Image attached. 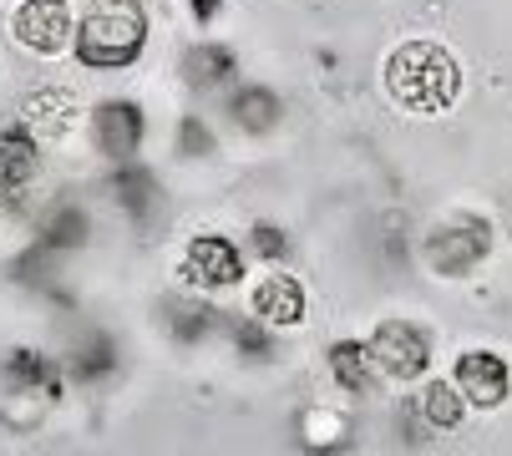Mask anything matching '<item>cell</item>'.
I'll return each instance as SVG.
<instances>
[{"instance_id":"cell-1","label":"cell","mask_w":512,"mask_h":456,"mask_svg":"<svg viewBox=\"0 0 512 456\" xmlns=\"http://www.w3.org/2000/svg\"><path fill=\"white\" fill-rule=\"evenodd\" d=\"M148 46V11L142 0H82L77 11V41L71 56L92 71H117L132 66Z\"/></svg>"},{"instance_id":"cell-2","label":"cell","mask_w":512,"mask_h":456,"mask_svg":"<svg viewBox=\"0 0 512 456\" xmlns=\"http://www.w3.org/2000/svg\"><path fill=\"white\" fill-rule=\"evenodd\" d=\"M386 92L406 112L431 117V112H447L457 102L462 71H457L447 46H436V41H401L386 56Z\"/></svg>"},{"instance_id":"cell-3","label":"cell","mask_w":512,"mask_h":456,"mask_svg":"<svg viewBox=\"0 0 512 456\" xmlns=\"http://www.w3.org/2000/svg\"><path fill=\"white\" fill-rule=\"evenodd\" d=\"M66 391V370L41 350H6L0 360V416L11 426H36Z\"/></svg>"},{"instance_id":"cell-4","label":"cell","mask_w":512,"mask_h":456,"mask_svg":"<svg viewBox=\"0 0 512 456\" xmlns=\"http://www.w3.org/2000/svg\"><path fill=\"white\" fill-rule=\"evenodd\" d=\"M492 254V223L477 213H457L447 223H436L426 234V264L442 279H467L487 264Z\"/></svg>"},{"instance_id":"cell-5","label":"cell","mask_w":512,"mask_h":456,"mask_svg":"<svg viewBox=\"0 0 512 456\" xmlns=\"http://www.w3.org/2000/svg\"><path fill=\"white\" fill-rule=\"evenodd\" d=\"M365 350H371V365L391 380H416L431 365V335L411 320H381Z\"/></svg>"},{"instance_id":"cell-6","label":"cell","mask_w":512,"mask_h":456,"mask_svg":"<svg viewBox=\"0 0 512 456\" xmlns=\"http://www.w3.org/2000/svg\"><path fill=\"white\" fill-rule=\"evenodd\" d=\"M244 244H234L229 234H198L188 239L183 249V279L203 294H218V289H234L244 279Z\"/></svg>"},{"instance_id":"cell-7","label":"cell","mask_w":512,"mask_h":456,"mask_svg":"<svg viewBox=\"0 0 512 456\" xmlns=\"http://www.w3.org/2000/svg\"><path fill=\"white\" fill-rule=\"evenodd\" d=\"M11 36L36 56H61L77 41V11H71L66 0H26L11 16Z\"/></svg>"},{"instance_id":"cell-8","label":"cell","mask_w":512,"mask_h":456,"mask_svg":"<svg viewBox=\"0 0 512 456\" xmlns=\"http://www.w3.org/2000/svg\"><path fill=\"white\" fill-rule=\"evenodd\" d=\"M142 137H148V112H142L132 97H112V102H97L92 107V142H97L102 158L132 163Z\"/></svg>"},{"instance_id":"cell-9","label":"cell","mask_w":512,"mask_h":456,"mask_svg":"<svg viewBox=\"0 0 512 456\" xmlns=\"http://www.w3.org/2000/svg\"><path fill=\"white\" fill-rule=\"evenodd\" d=\"M452 386L462 391L467 411H497L507 396H512V365L497 355V350H467L452 370Z\"/></svg>"},{"instance_id":"cell-10","label":"cell","mask_w":512,"mask_h":456,"mask_svg":"<svg viewBox=\"0 0 512 456\" xmlns=\"http://www.w3.org/2000/svg\"><path fill=\"white\" fill-rule=\"evenodd\" d=\"M310 310V299H305V284L295 274H269L254 284V299H249V315L269 330H289V325H300Z\"/></svg>"},{"instance_id":"cell-11","label":"cell","mask_w":512,"mask_h":456,"mask_svg":"<svg viewBox=\"0 0 512 456\" xmlns=\"http://www.w3.org/2000/svg\"><path fill=\"white\" fill-rule=\"evenodd\" d=\"M107 193L112 203L127 213V218H153L163 208V183L153 178V168H142V163H117L112 178H107Z\"/></svg>"},{"instance_id":"cell-12","label":"cell","mask_w":512,"mask_h":456,"mask_svg":"<svg viewBox=\"0 0 512 456\" xmlns=\"http://www.w3.org/2000/svg\"><path fill=\"white\" fill-rule=\"evenodd\" d=\"M183 76H188L193 92H224L234 76H239V56L224 41H198L183 56Z\"/></svg>"},{"instance_id":"cell-13","label":"cell","mask_w":512,"mask_h":456,"mask_svg":"<svg viewBox=\"0 0 512 456\" xmlns=\"http://www.w3.org/2000/svg\"><path fill=\"white\" fill-rule=\"evenodd\" d=\"M41 173V147L26 127H0V193H21Z\"/></svg>"},{"instance_id":"cell-14","label":"cell","mask_w":512,"mask_h":456,"mask_svg":"<svg viewBox=\"0 0 512 456\" xmlns=\"http://www.w3.org/2000/svg\"><path fill=\"white\" fill-rule=\"evenodd\" d=\"M279 117H284V102H279L274 87H259V82H254V87H239V92L229 97V122H234L239 132H249V137L274 132Z\"/></svg>"},{"instance_id":"cell-15","label":"cell","mask_w":512,"mask_h":456,"mask_svg":"<svg viewBox=\"0 0 512 456\" xmlns=\"http://www.w3.org/2000/svg\"><path fill=\"white\" fill-rule=\"evenodd\" d=\"M416 411L431 431H457L462 416H467V401H462V391L452 386V380H431V386L421 391V401H416Z\"/></svg>"},{"instance_id":"cell-16","label":"cell","mask_w":512,"mask_h":456,"mask_svg":"<svg viewBox=\"0 0 512 456\" xmlns=\"http://www.w3.org/2000/svg\"><path fill=\"white\" fill-rule=\"evenodd\" d=\"M87 234H92L87 208H71V203H61V208H51V213H46L41 249H51V254H71V249H82V244H87Z\"/></svg>"},{"instance_id":"cell-17","label":"cell","mask_w":512,"mask_h":456,"mask_svg":"<svg viewBox=\"0 0 512 456\" xmlns=\"http://www.w3.org/2000/svg\"><path fill=\"white\" fill-rule=\"evenodd\" d=\"M117 370V345H112V335H82L77 345H71V360H66V375L71 380H102V375H112Z\"/></svg>"},{"instance_id":"cell-18","label":"cell","mask_w":512,"mask_h":456,"mask_svg":"<svg viewBox=\"0 0 512 456\" xmlns=\"http://www.w3.org/2000/svg\"><path fill=\"white\" fill-rule=\"evenodd\" d=\"M325 365H330L340 391H365V386H371V350L355 345V340H335L325 350Z\"/></svg>"},{"instance_id":"cell-19","label":"cell","mask_w":512,"mask_h":456,"mask_svg":"<svg viewBox=\"0 0 512 456\" xmlns=\"http://www.w3.org/2000/svg\"><path fill=\"white\" fill-rule=\"evenodd\" d=\"M163 315H168V330L178 335V340H203L208 330H213V310L203 299H193V294H173L168 304H163Z\"/></svg>"},{"instance_id":"cell-20","label":"cell","mask_w":512,"mask_h":456,"mask_svg":"<svg viewBox=\"0 0 512 456\" xmlns=\"http://www.w3.org/2000/svg\"><path fill=\"white\" fill-rule=\"evenodd\" d=\"M234 350L249 365H264V360H274V330L259 320H244V325H234Z\"/></svg>"},{"instance_id":"cell-21","label":"cell","mask_w":512,"mask_h":456,"mask_svg":"<svg viewBox=\"0 0 512 456\" xmlns=\"http://www.w3.org/2000/svg\"><path fill=\"white\" fill-rule=\"evenodd\" d=\"M244 254H254V259H269V264H279V259H289V234L279 223H254L249 228V244H244Z\"/></svg>"},{"instance_id":"cell-22","label":"cell","mask_w":512,"mask_h":456,"mask_svg":"<svg viewBox=\"0 0 512 456\" xmlns=\"http://www.w3.org/2000/svg\"><path fill=\"white\" fill-rule=\"evenodd\" d=\"M340 441H345V421H340L335 411H305V446L330 451V446H340Z\"/></svg>"},{"instance_id":"cell-23","label":"cell","mask_w":512,"mask_h":456,"mask_svg":"<svg viewBox=\"0 0 512 456\" xmlns=\"http://www.w3.org/2000/svg\"><path fill=\"white\" fill-rule=\"evenodd\" d=\"M178 152H183V158H203V152H213V132H208V122L183 117V122H178Z\"/></svg>"},{"instance_id":"cell-24","label":"cell","mask_w":512,"mask_h":456,"mask_svg":"<svg viewBox=\"0 0 512 456\" xmlns=\"http://www.w3.org/2000/svg\"><path fill=\"white\" fill-rule=\"evenodd\" d=\"M188 11H193L198 21H213L218 11H224V0H188Z\"/></svg>"}]
</instances>
